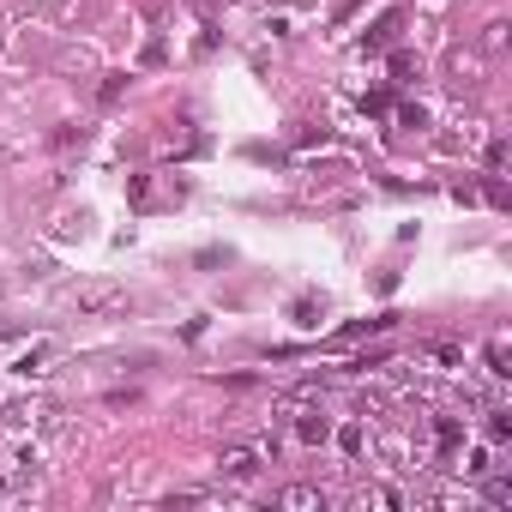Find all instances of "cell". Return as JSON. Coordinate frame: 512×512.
<instances>
[{
    "label": "cell",
    "instance_id": "obj_1",
    "mask_svg": "<svg viewBox=\"0 0 512 512\" xmlns=\"http://www.w3.org/2000/svg\"><path fill=\"white\" fill-rule=\"evenodd\" d=\"M260 464H266L260 446H223L217 452V476L223 482H253V476H260Z\"/></svg>",
    "mask_w": 512,
    "mask_h": 512
},
{
    "label": "cell",
    "instance_id": "obj_6",
    "mask_svg": "<svg viewBox=\"0 0 512 512\" xmlns=\"http://www.w3.org/2000/svg\"><path fill=\"white\" fill-rule=\"evenodd\" d=\"M356 506H398V494H386V488H362Z\"/></svg>",
    "mask_w": 512,
    "mask_h": 512
},
{
    "label": "cell",
    "instance_id": "obj_4",
    "mask_svg": "<svg viewBox=\"0 0 512 512\" xmlns=\"http://www.w3.org/2000/svg\"><path fill=\"white\" fill-rule=\"evenodd\" d=\"M506 31H512L506 19H494V25H482V49H488V55H506Z\"/></svg>",
    "mask_w": 512,
    "mask_h": 512
},
{
    "label": "cell",
    "instance_id": "obj_5",
    "mask_svg": "<svg viewBox=\"0 0 512 512\" xmlns=\"http://www.w3.org/2000/svg\"><path fill=\"white\" fill-rule=\"evenodd\" d=\"M434 434H440V446H446V452H452V446H458V440H464V428H458V422H452V416H440V428H434Z\"/></svg>",
    "mask_w": 512,
    "mask_h": 512
},
{
    "label": "cell",
    "instance_id": "obj_9",
    "mask_svg": "<svg viewBox=\"0 0 512 512\" xmlns=\"http://www.w3.org/2000/svg\"><path fill=\"white\" fill-rule=\"evenodd\" d=\"M488 362H494V374H512V368H506V338L488 344Z\"/></svg>",
    "mask_w": 512,
    "mask_h": 512
},
{
    "label": "cell",
    "instance_id": "obj_8",
    "mask_svg": "<svg viewBox=\"0 0 512 512\" xmlns=\"http://www.w3.org/2000/svg\"><path fill=\"white\" fill-rule=\"evenodd\" d=\"M326 434H332V422H326V416H308V422H302V440H326Z\"/></svg>",
    "mask_w": 512,
    "mask_h": 512
},
{
    "label": "cell",
    "instance_id": "obj_3",
    "mask_svg": "<svg viewBox=\"0 0 512 512\" xmlns=\"http://www.w3.org/2000/svg\"><path fill=\"white\" fill-rule=\"evenodd\" d=\"M278 506H284V512H326V494H320L314 482H296V488L278 494Z\"/></svg>",
    "mask_w": 512,
    "mask_h": 512
},
{
    "label": "cell",
    "instance_id": "obj_2",
    "mask_svg": "<svg viewBox=\"0 0 512 512\" xmlns=\"http://www.w3.org/2000/svg\"><path fill=\"white\" fill-rule=\"evenodd\" d=\"M73 308H79V314H127V308H133V296H127V290H103V284H85V290L73 296Z\"/></svg>",
    "mask_w": 512,
    "mask_h": 512
},
{
    "label": "cell",
    "instance_id": "obj_7",
    "mask_svg": "<svg viewBox=\"0 0 512 512\" xmlns=\"http://www.w3.org/2000/svg\"><path fill=\"white\" fill-rule=\"evenodd\" d=\"M392 31H398V13H386V19H380V25H374V37H368V43H374V49H380V43H392Z\"/></svg>",
    "mask_w": 512,
    "mask_h": 512
}]
</instances>
